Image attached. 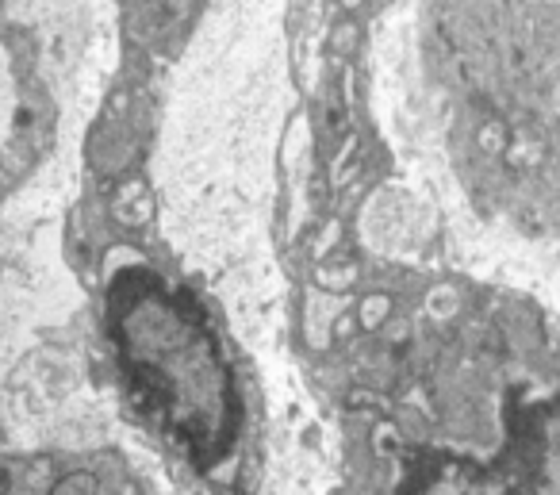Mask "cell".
Wrapping results in <instances>:
<instances>
[{
  "mask_svg": "<svg viewBox=\"0 0 560 495\" xmlns=\"http://www.w3.org/2000/svg\"><path fill=\"white\" fill-rule=\"evenodd\" d=\"M112 334L127 369L200 457L234 434V388L211 334L158 277L131 269L112 284Z\"/></svg>",
  "mask_w": 560,
  "mask_h": 495,
  "instance_id": "cell-1",
  "label": "cell"
}]
</instances>
